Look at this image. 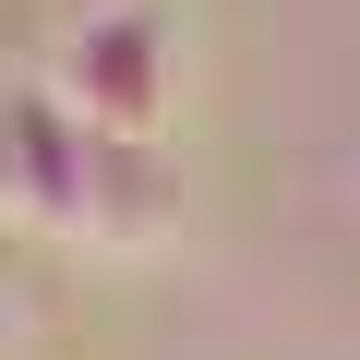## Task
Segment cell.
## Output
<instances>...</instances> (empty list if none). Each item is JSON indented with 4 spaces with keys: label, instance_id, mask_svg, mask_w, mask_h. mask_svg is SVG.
Segmentation results:
<instances>
[{
    "label": "cell",
    "instance_id": "1",
    "mask_svg": "<svg viewBox=\"0 0 360 360\" xmlns=\"http://www.w3.org/2000/svg\"><path fill=\"white\" fill-rule=\"evenodd\" d=\"M72 84H84V96H72V108H84V132H120V144H144V132H156V108H168V60H156V13H144V0L84 25Z\"/></svg>",
    "mask_w": 360,
    "mask_h": 360
},
{
    "label": "cell",
    "instance_id": "2",
    "mask_svg": "<svg viewBox=\"0 0 360 360\" xmlns=\"http://www.w3.org/2000/svg\"><path fill=\"white\" fill-rule=\"evenodd\" d=\"M156 229H168L156 144H120V132H96V156H84V240H108V252H144Z\"/></svg>",
    "mask_w": 360,
    "mask_h": 360
}]
</instances>
